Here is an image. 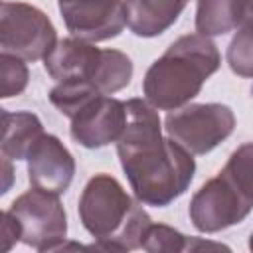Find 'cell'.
Wrapping results in <instances>:
<instances>
[{"instance_id":"20","label":"cell","mask_w":253,"mask_h":253,"mask_svg":"<svg viewBox=\"0 0 253 253\" xmlns=\"http://www.w3.org/2000/svg\"><path fill=\"white\" fill-rule=\"evenodd\" d=\"M0 73H2V87H0V97L8 99L14 95H20L30 79L28 67L22 57L12 55V53H0Z\"/></svg>"},{"instance_id":"3","label":"cell","mask_w":253,"mask_h":253,"mask_svg":"<svg viewBox=\"0 0 253 253\" xmlns=\"http://www.w3.org/2000/svg\"><path fill=\"white\" fill-rule=\"evenodd\" d=\"M79 219L97 239L99 249H140L152 219L111 174H95L79 196Z\"/></svg>"},{"instance_id":"2","label":"cell","mask_w":253,"mask_h":253,"mask_svg":"<svg viewBox=\"0 0 253 253\" xmlns=\"http://www.w3.org/2000/svg\"><path fill=\"white\" fill-rule=\"evenodd\" d=\"M221 65L217 45L202 34L180 36L148 69L142 81L146 101L160 111H176L200 95L202 85Z\"/></svg>"},{"instance_id":"4","label":"cell","mask_w":253,"mask_h":253,"mask_svg":"<svg viewBox=\"0 0 253 253\" xmlns=\"http://www.w3.org/2000/svg\"><path fill=\"white\" fill-rule=\"evenodd\" d=\"M20 227V241L36 251H55L67 237V215L57 194L32 188L8 208Z\"/></svg>"},{"instance_id":"16","label":"cell","mask_w":253,"mask_h":253,"mask_svg":"<svg viewBox=\"0 0 253 253\" xmlns=\"http://www.w3.org/2000/svg\"><path fill=\"white\" fill-rule=\"evenodd\" d=\"M97 95L103 93L89 81H63L49 91V101L61 115L73 119Z\"/></svg>"},{"instance_id":"11","label":"cell","mask_w":253,"mask_h":253,"mask_svg":"<svg viewBox=\"0 0 253 253\" xmlns=\"http://www.w3.org/2000/svg\"><path fill=\"white\" fill-rule=\"evenodd\" d=\"M103 49L79 38H63L43 57V67L51 79L63 81H95Z\"/></svg>"},{"instance_id":"12","label":"cell","mask_w":253,"mask_h":253,"mask_svg":"<svg viewBox=\"0 0 253 253\" xmlns=\"http://www.w3.org/2000/svg\"><path fill=\"white\" fill-rule=\"evenodd\" d=\"M190 0H125L126 26L138 38L164 34Z\"/></svg>"},{"instance_id":"17","label":"cell","mask_w":253,"mask_h":253,"mask_svg":"<svg viewBox=\"0 0 253 253\" xmlns=\"http://www.w3.org/2000/svg\"><path fill=\"white\" fill-rule=\"evenodd\" d=\"M221 174L227 176L249 200H253V142H245L231 152Z\"/></svg>"},{"instance_id":"13","label":"cell","mask_w":253,"mask_h":253,"mask_svg":"<svg viewBox=\"0 0 253 253\" xmlns=\"http://www.w3.org/2000/svg\"><path fill=\"white\" fill-rule=\"evenodd\" d=\"M43 134V125L30 111L10 113L2 109V156L8 160H24L34 142Z\"/></svg>"},{"instance_id":"9","label":"cell","mask_w":253,"mask_h":253,"mask_svg":"<svg viewBox=\"0 0 253 253\" xmlns=\"http://www.w3.org/2000/svg\"><path fill=\"white\" fill-rule=\"evenodd\" d=\"M71 121V138L85 148H101L117 142L126 121V107L123 101L97 95Z\"/></svg>"},{"instance_id":"18","label":"cell","mask_w":253,"mask_h":253,"mask_svg":"<svg viewBox=\"0 0 253 253\" xmlns=\"http://www.w3.org/2000/svg\"><path fill=\"white\" fill-rule=\"evenodd\" d=\"M225 57L235 75L253 79V26H239L227 45Z\"/></svg>"},{"instance_id":"1","label":"cell","mask_w":253,"mask_h":253,"mask_svg":"<svg viewBox=\"0 0 253 253\" xmlns=\"http://www.w3.org/2000/svg\"><path fill=\"white\" fill-rule=\"evenodd\" d=\"M117 154L134 198L144 206L166 208L194 180L196 160L172 136H162L160 117L144 99H128Z\"/></svg>"},{"instance_id":"7","label":"cell","mask_w":253,"mask_h":253,"mask_svg":"<svg viewBox=\"0 0 253 253\" xmlns=\"http://www.w3.org/2000/svg\"><path fill=\"white\" fill-rule=\"evenodd\" d=\"M253 210L249 200L221 172L208 180L190 200V219L202 233H217L235 223H241Z\"/></svg>"},{"instance_id":"21","label":"cell","mask_w":253,"mask_h":253,"mask_svg":"<svg viewBox=\"0 0 253 253\" xmlns=\"http://www.w3.org/2000/svg\"><path fill=\"white\" fill-rule=\"evenodd\" d=\"M241 26H253V0H239Z\"/></svg>"},{"instance_id":"10","label":"cell","mask_w":253,"mask_h":253,"mask_svg":"<svg viewBox=\"0 0 253 253\" xmlns=\"http://www.w3.org/2000/svg\"><path fill=\"white\" fill-rule=\"evenodd\" d=\"M26 160L32 186L57 196L71 186L75 174V158L55 134L43 132L30 148Z\"/></svg>"},{"instance_id":"15","label":"cell","mask_w":253,"mask_h":253,"mask_svg":"<svg viewBox=\"0 0 253 253\" xmlns=\"http://www.w3.org/2000/svg\"><path fill=\"white\" fill-rule=\"evenodd\" d=\"M132 79V61L126 53L119 49H103L101 63L93 85L103 95H113L125 89Z\"/></svg>"},{"instance_id":"6","label":"cell","mask_w":253,"mask_h":253,"mask_svg":"<svg viewBox=\"0 0 253 253\" xmlns=\"http://www.w3.org/2000/svg\"><path fill=\"white\" fill-rule=\"evenodd\" d=\"M57 43V32L45 12L26 2H4L0 16V45L4 53L24 61L43 59Z\"/></svg>"},{"instance_id":"5","label":"cell","mask_w":253,"mask_h":253,"mask_svg":"<svg viewBox=\"0 0 253 253\" xmlns=\"http://www.w3.org/2000/svg\"><path fill=\"white\" fill-rule=\"evenodd\" d=\"M168 136L192 154H208L235 128V115L221 103H190L164 119Z\"/></svg>"},{"instance_id":"22","label":"cell","mask_w":253,"mask_h":253,"mask_svg":"<svg viewBox=\"0 0 253 253\" xmlns=\"http://www.w3.org/2000/svg\"><path fill=\"white\" fill-rule=\"evenodd\" d=\"M249 249L253 251V233H251V237H249Z\"/></svg>"},{"instance_id":"8","label":"cell","mask_w":253,"mask_h":253,"mask_svg":"<svg viewBox=\"0 0 253 253\" xmlns=\"http://www.w3.org/2000/svg\"><path fill=\"white\" fill-rule=\"evenodd\" d=\"M67 32L85 42L117 38L126 24L125 0H57Z\"/></svg>"},{"instance_id":"19","label":"cell","mask_w":253,"mask_h":253,"mask_svg":"<svg viewBox=\"0 0 253 253\" xmlns=\"http://www.w3.org/2000/svg\"><path fill=\"white\" fill-rule=\"evenodd\" d=\"M188 247H192V239H188L178 229L164 225V223H150L142 239V245H140V249L150 251V253H160V251L176 253Z\"/></svg>"},{"instance_id":"14","label":"cell","mask_w":253,"mask_h":253,"mask_svg":"<svg viewBox=\"0 0 253 253\" xmlns=\"http://www.w3.org/2000/svg\"><path fill=\"white\" fill-rule=\"evenodd\" d=\"M241 26L239 0H198L196 32L202 36H223Z\"/></svg>"}]
</instances>
